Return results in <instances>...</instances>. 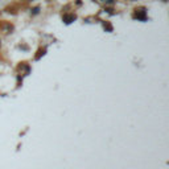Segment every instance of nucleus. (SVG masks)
Listing matches in <instances>:
<instances>
[{"instance_id": "obj_1", "label": "nucleus", "mask_w": 169, "mask_h": 169, "mask_svg": "<svg viewBox=\"0 0 169 169\" xmlns=\"http://www.w3.org/2000/svg\"><path fill=\"white\" fill-rule=\"evenodd\" d=\"M135 17L141 21H145L147 20V13L144 10H135Z\"/></svg>"}, {"instance_id": "obj_2", "label": "nucleus", "mask_w": 169, "mask_h": 169, "mask_svg": "<svg viewBox=\"0 0 169 169\" xmlns=\"http://www.w3.org/2000/svg\"><path fill=\"white\" fill-rule=\"evenodd\" d=\"M75 20V15H65L63 16V21L66 22V24H70V22H73Z\"/></svg>"}, {"instance_id": "obj_3", "label": "nucleus", "mask_w": 169, "mask_h": 169, "mask_svg": "<svg viewBox=\"0 0 169 169\" xmlns=\"http://www.w3.org/2000/svg\"><path fill=\"white\" fill-rule=\"evenodd\" d=\"M38 11H40V8H35V10H33V13H38Z\"/></svg>"}]
</instances>
